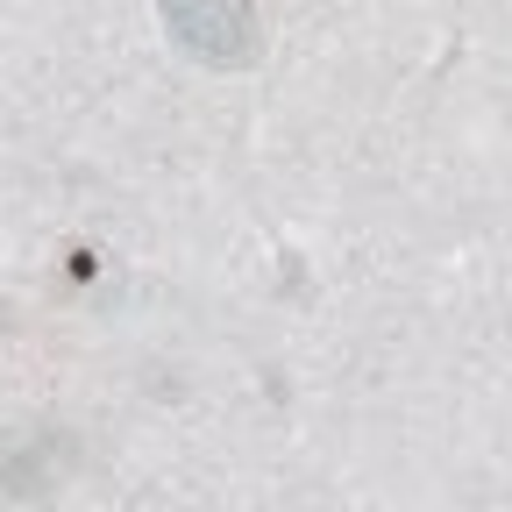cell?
Masks as SVG:
<instances>
[{
	"label": "cell",
	"mask_w": 512,
	"mask_h": 512,
	"mask_svg": "<svg viewBox=\"0 0 512 512\" xmlns=\"http://www.w3.org/2000/svg\"><path fill=\"white\" fill-rule=\"evenodd\" d=\"M171 29L185 50H200L214 64H235L256 50V15L249 0H171Z\"/></svg>",
	"instance_id": "1"
}]
</instances>
